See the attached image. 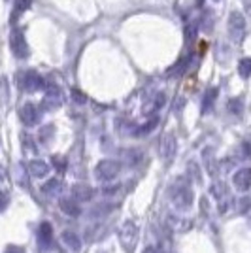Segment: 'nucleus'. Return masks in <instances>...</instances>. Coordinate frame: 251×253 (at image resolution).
<instances>
[{"mask_svg":"<svg viewBox=\"0 0 251 253\" xmlns=\"http://www.w3.org/2000/svg\"><path fill=\"white\" fill-rule=\"evenodd\" d=\"M144 253H159V252L155 250V248H147V250H146Z\"/></svg>","mask_w":251,"mask_h":253,"instance_id":"nucleus-27","label":"nucleus"},{"mask_svg":"<svg viewBox=\"0 0 251 253\" xmlns=\"http://www.w3.org/2000/svg\"><path fill=\"white\" fill-rule=\"evenodd\" d=\"M229 34L234 42H240L246 34V19L240 11H232L229 15Z\"/></svg>","mask_w":251,"mask_h":253,"instance_id":"nucleus-6","label":"nucleus"},{"mask_svg":"<svg viewBox=\"0 0 251 253\" xmlns=\"http://www.w3.org/2000/svg\"><path fill=\"white\" fill-rule=\"evenodd\" d=\"M119 242L126 253H132L138 242V227L134 221H125L119 229Z\"/></svg>","mask_w":251,"mask_h":253,"instance_id":"nucleus-1","label":"nucleus"},{"mask_svg":"<svg viewBox=\"0 0 251 253\" xmlns=\"http://www.w3.org/2000/svg\"><path fill=\"white\" fill-rule=\"evenodd\" d=\"M234 183H236V187L238 189H248L251 183V170L246 169V170H240V172H236V176H234Z\"/></svg>","mask_w":251,"mask_h":253,"instance_id":"nucleus-14","label":"nucleus"},{"mask_svg":"<svg viewBox=\"0 0 251 253\" xmlns=\"http://www.w3.org/2000/svg\"><path fill=\"white\" fill-rule=\"evenodd\" d=\"M119 170H121V165L117 161H114V159H104V161H100L96 165L94 176L100 179V181H110V179H114L119 174Z\"/></svg>","mask_w":251,"mask_h":253,"instance_id":"nucleus-2","label":"nucleus"},{"mask_svg":"<svg viewBox=\"0 0 251 253\" xmlns=\"http://www.w3.org/2000/svg\"><path fill=\"white\" fill-rule=\"evenodd\" d=\"M176 136L172 134V132H167V134H163L161 138V146H159V153H161V157L170 161V159L176 155Z\"/></svg>","mask_w":251,"mask_h":253,"instance_id":"nucleus-8","label":"nucleus"},{"mask_svg":"<svg viewBox=\"0 0 251 253\" xmlns=\"http://www.w3.org/2000/svg\"><path fill=\"white\" fill-rule=\"evenodd\" d=\"M10 206V193L8 191H0V211H4Z\"/></svg>","mask_w":251,"mask_h":253,"instance_id":"nucleus-22","label":"nucleus"},{"mask_svg":"<svg viewBox=\"0 0 251 253\" xmlns=\"http://www.w3.org/2000/svg\"><path fill=\"white\" fill-rule=\"evenodd\" d=\"M59 208H61L64 213L72 215V217H76V215H80V213H82V208L78 206V202L74 201V199H61V202H59Z\"/></svg>","mask_w":251,"mask_h":253,"instance_id":"nucleus-13","label":"nucleus"},{"mask_svg":"<svg viewBox=\"0 0 251 253\" xmlns=\"http://www.w3.org/2000/svg\"><path fill=\"white\" fill-rule=\"evenodd\" d=\"M229 110L232 112V114H240V112H242L240 98H232V100H229Z\"/></svg>","mask_w":251,"mask_h":253,"instance_id":"nucleus-23","label":"nucleus"},{"mask_svg":"<svg viewBox=\"0 0 251 253\" xmlns=\"http://www.w3.org/2000/svg\"><path fill=\"white\" fill-rule=\"evenodd\" d=\"M72 100H76L78 104H85V102H87V96H85L82 91L76 89V91H72Z\"/></svg>","mask_w":251,"mask_h":253,"instance_id":"nucleus-25","label":"nucleus"},{"mask_svg":"<svg viewBox=\"0 0 251 253\" xmlns=\"http://www.w3.org/2000/svg\"><path fill=\"white\" fill-rule=\"evenodd\" d=\"M215 96H217V87H211L206 91V95H204V102H202V112L206 114L208 112V108L213 104V100H215Z\"/></svg>","mask_w":251,"mask_h":253,"instance_id":"nucleus-17","label":"nucleus"},{"mask_svg":"<svg viewBox=\"0 0 251 253\" xmlns=\"http://www.w3.org/2000/svg\"><path fill=\"white\" fill-rule=\"evenodd\" d=\"M172 201L178 204V208H189L191 202H193V193L189 189L185 183H179L176 189L172 191Z\"/></svg>","mask_w":251,"mask_h":253,"instance_id":"nucleus-7","label":"nucleus"},{"mask_svg":"<svg viewBox=\"0 0 251 253\" xmlns=\"http://www.w3.org/2000/svg\"><path fill=\"white\" fill-rule=\"evenodd\" d=\"M238 74L242 78H250L251 76V59L250 57H246V59H242L240 64H238Z\"/></svg>","mask_w":251,"mask_h":253,"instance_id":"nucleus-18","label":"nucleus"},{"mask_svg":"<svg viewBox=\"0 0 251 253\" xmlns=\"http://www.w3.org/2000/svg\"><path fill=\"white\" fill-rule=\"evenodd\" d=\"M53 167L57 169V172L63 174L64 170H66V159L61 157V155H53Z\"/></svg>","mask_w":251,"mask_h":253,"instance_id":"nucleus-19","label":"nucleus"},{"mask_svg":"<svg viewBox=\"0 0 251 253\" xmlns=\"http://www.w3.org/2000/svg\"><path fill=\"white\" fill-rule=\"evenodd\" d=\"M19 85H21L23 91H27V93H36V91H40V89L45 87V82H43L42 76L38 74V72H34V70H27V72L21 76Z\"/></svg>","mask_w":251,"mask_h":253,"instance_id":"nucleus-5","label":"nucleus"},{"mask_svg":"<svg viewBox=\"0 0 251 253\" xmlns=\"http://www.w3.org/2000/svg\"><path fill=\"white\" fill-rule=\"evenodd\" d=\"M38 240H40V244H42L43 248H49L53 242V227L51 223L43 221L42 225H40V229H38Z\"/></svg>","mask_w":251,"mask_h":253,"instance_id":"nucleus-12","label":"nucleus"},{"mask_svg":"<svg viewBox=\"0 0 251 253\" xmlns=\"http://www.w3.org/2000/svg\"><path fill=\"white\" fill-rule=\"evenodd\" d=\"M27 169H29L31 176H34V178H45V176L49 174V165L43 163V161H40V159L31 161V163L27 165Z\"/></svg>","mask_w":251,"mask_h":253,"instance_id":"nucleus-11","label":"nucleus"},{"mask_svg":"<svg viewBox=\"0 0 251 253\" xmlns=\"http://www.w3.org/2000/svg\"><path fill=\"white\" fill-rule=\"evenodd\" d=\"M93 189L89 187V185H85V183H76L72 187V199L76 202H87L93 199Z\"/></svg>","mask_w":251,"mask_h":253,"instance_id":"nucleus-10","label":"nucleus"},{"mask_svg":"<svg viewBox=\"0 0 251 253\" xmlns=\"http://www.w3.org/2000/svg\"><path fill=\"white\" fill-rule=\"evenodd\" d=\"M157 123H159V119H157V117H153V119H151V121H147L142 128H138L136 134H146V132H151V130L155 128V125H157Z\"/></svg>","mask_w":251,"mask_h":253,"instance_id":"nucleus-20","label":"nucleus"},{"mask_svg":"<svg viewBox=\"0 0 251 253\" xmlns=\"http://www.w3.org/2000/svg\"><path fill=\"white\" fill-rule=\"evenodd\" d=\"M32 0H15V13H23L31 8Z\"/></svg>","mask_w":251,"mask_h":253,"instance_id":"nucleus-21","label":"nucleus"},{"mask_svg":"<svg viewBox=\"0 0 251 253\" xmlns=\"http://www.w3.org/2000/svg\"><path fill=\"white\" fill-rule=\"evenodd\" d=\"M63 240L72 252H80V250H82V240L78 238V234H74V232H70V231H64Z\"/></svg>","mask_w":251,"mask_h":253,"instance_id":"nucleus-15","label":"nucleus"},{"mask_svg":"<svg viewBox=\"0 0 251 253\" xmlns=\"http://www.w3.org/2000/svg\"><path fill=\"white\" fill-rule=\"evenodd\" d=\"M19 117H21V121L25 123L27 126H34L40 123V112H38V108L34 104H25L19 110Z\"/></svg>","mask_w":251,"mask_h":253,"instance_id":"nucleus-9","label":"nucleus"},{"mask_svg":"<svg viewBox=\"0 0 251 253\" xmlns=\"http://www.w3.org/2000/svg\"><path fill=\"white\" fill-rule=\"evenodd\" d=\"M2 179H4V169L0 167V181H2Z\"/></svg>","mask_w":251,"mask_h":253,"instance_id":"nucleus-28","label":"nucleus"},{"mask_svg":"<svg viewBox=\"0 0 251 253\" xmlns=\"http://www.w3.org/2000/svg\"><path fill=\"white\" fill-rule=\"evenodd\" d=\"M51 136H53V126L51 125L43 126L42 130H40V138H42V142H47Z\"/></svg>","mask_w":251,"mask_h":253,"instance_id":"nucleus-24","label":"nucleus"},{"mask_svg":"<svg viewBox=\"0 0 251 253\" xmlns=\"http://www.w3.org/2000/svg\"><path fill=\"white\" fill-rule=\"evenodd\" d=\"M61 187H63V183L59 181V179H49V181H45L42 185V191L45 193V195H55L57 191H61Z\"/></svg>","mask_w":251,"mask_h":253,"instance_id":"nucleus-16","label":"nucleus"},{"mask_svg":"<svg viewBox=\"0 0 251 253\" xmlns=\"http://www.w3.org/2000/svg\"><path fill=\"white\" fill-rule=\"evenodd\" d=\"M61 104H63V91L53 84L45 85V93H43V98H42V110L51 112V110L59 108Z\"/></svg>","mask_w":251,"mask_h":253,"instance_id":"nucleus-3","label":"nucleus"},{"mask_svg":"<svg viewBox=\"0 0 251 253\" xmlns=\"http://www.w3.org/2000/svg\"><path fill=\"white\" fill-rule=\"evenodd\" d=\"M10 47L11 53L17 57V59H27L29 57V45H27V40L23 36L21 29H13L10 34Z\"/></svg>","mask_w":251,"mask_h":253,"instance_id":"nucleus-4","label":"nucleus"},{"mask_svg":"<svg viewBox=\"0 0 251 253\" xmlns=\"http://www.w3.org/2000/svg\"><path fill=\"white\" fill-rule=\"evenodd\" d=\"M4 253H25V250H23L21 246H8Z\"/></svg>","mask_w":251,"mask_h":253,"instance_id":"nucleus-26","label":"nucleus"}]
</instances>
